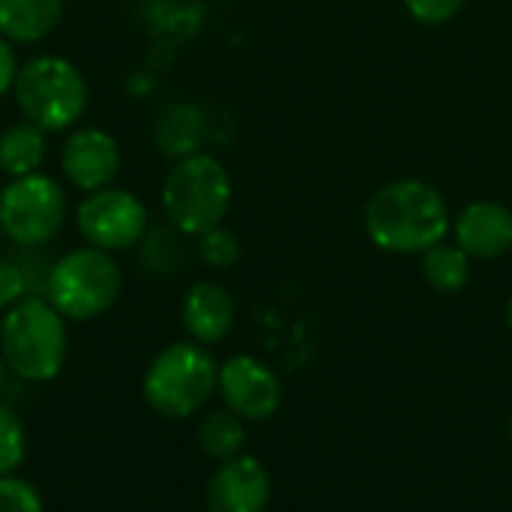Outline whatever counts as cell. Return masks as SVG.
I'll return each instance as SVG.
<instances>
[{"label": "cell", "instance_id": "cell-1", "mask_svg": "<svg viewBox=\"0 0 512 512\" xmlns=\"http://www.w3.org/2000/svg\"><path fill=\"white\" fill-rule=\"evenodd\" d=\"M363 222L369 240L393 255L429 252L453 228L444 195L432 183L414 177L384 183L369 198Z\"/></svg>", "mask_w": 512, "mask_h": 512}, {"label": "cell", "instance_id": "cell-2", "mask_svg": "<svg viewBox=\"0 0 512 512\" xmlns=\"http://www.w3.org/2000/svg\"><path fill=\"white\" fill-rule=\"evenodd\" d=\"M0 351L18 381H54L69 354L66 318L45 297H24L3 315Z\"/></svg>", "mask_w": 512, "mask_h": 512}, {"label": "cell", "instance_id": "cell-3", "mask_svg": "<svg viewBox=\"0 0 512 512\" xmlns=\"http://www.w3.org/2000/svg\"><path fill=\"white\" fill-rule=\"evenodd\" d=\"M231 174L210 153H192L177 159L162 183V210L186 237H201L204 231L222 225L231 207Z\"/></svg>", "mask_w": 512, "mask_h": 512}, {"label": "cell", "instance_id": "cell-4", "mask_svg": "<svg viewBox=\"0 0 512 512\" xmlns=\"http://www.w3.org/2000/svg\"><path fill=\"white\" fill-rule=\"evenodd\" d=\"M12 93L21 114L45 132H63L75 126L90 102L81 69L57 54H39L21 63Z\"/></svg>", "mask_w": 512, "mask_h": 512}, {"label": "cell", "instance_id": "cell-5", "mask_svg": "<svg viewBox=\"0 0 512 512\" xmlns=\"http://www.w3.org/2000/svg\"><path fill=\"white\" fill-rule=\"evenodd\" d=\"M219 387V366L198 342H174L156 354L144 375V399L165 420L198 414Z\"/></svg>", "mask_w": 512, "mask_h": 512}, {"label": "cell", "instance_id": "cell-6", "mask_svg": "<svg viewBox=\"0 0 512 512\" xmlns=\"http://www.w3.org/2000/svg\"><path fill=\"white\" fill-rule=\"evenodd\" d=\"M45 300L66 321H90L105 315L123 288L120 264L111 252L96 246H81L66 252L45 273Z\"/></svg>", "mask_w": 512, "mask_h": 512}, {"label": "cell", "instance_id": "cell-7", "mask_svg": "<svg viewBox=\"0 0 512 512\" xmlns=\"http://www.w3.org/2000/svg\"><path fill=\"white\" fill-rule=\"evenodd\" d=\"M66 219V192L48 174L15 177L0 192V231L24 246L36 249L57 237Z\"/></svg>", "mask_w": 512, "mask_h": 512}, {"label": "cell", "instance_id": "cell-8", "mask_svg": "<svg viewBox=\"0 0 512 512\" xmlns=\"http://www.w3.org/2000/svg\"><path fill=\"white\" fill-rule=\"evenodd\" d=\"M147 207L129 189L105 186L99 192H87V198L75 210L78 234L87 246L102 252H126L147 237Z\"/></svg>", "mask_w": 512, "mask_h": 512}, {"label": "cell", "instance_id": "cell-9", "mask_svg": "<svg viewBox=\"0 0 512 512\" xmlns=\"http://www.w3.org/2000/svg\"><path fill=\"white\" fill-rule=\"evenodd\" d=\"M219 393L240 420H267L276 414L282 402V384L279 378L255 357H231L225 366H219Z\"/></svg>", "mask_w": 512, "mask_h": 512}, {"label": "cell", "instance_id": "cell-10", "mask_svg": "<svg viewBox=\"0 0 512 512\" xmlns=\"http://www.w3.org/2000/svg\"><path fill=\"white\" fill-rule=\"evenodd\" d=\"M60 168L66 180L81 192H99L114 183L120 171V147L111 132L84 126L75 129L60 150Z\"/></svg>", "mask_w": 512, "mask_h": 512}, {"label": "cell", "instance_id": "cell-11", "mask_svg": "<svg viewBox=\"0 0 512 512\" xmlns=\"http://www.w3.org/2000/svg\"><path fill=\"white\" fill-rule=\"evenodd\" d=\"M267 501L270 477L255 456L222 462L207 483V512H264Z\"/></svg>", "mask_w": 512, "mask_h": 512}, {"label": "cell", "instance_id": "cell-12", "mask_svg": "<svg viewBox=\"0 0 512 512\" xmlns=\"http://www.w3.org/2000/svg\"><path fill=\"white\" fill-rule=\"evenodd\" d=\"M453 234L471 258H501L512 249V210L501 201H474L456 216Z\"/></svg>", "mask_w": 512, "mask_h": 512}, {"label": "cell", "instance_id": "cell-13", "mask_svg": "<svg viewBox=\"0 0 512 512\" xmlns=\"http://www.w3.org/2000/svg\"><path fill=\"white\" fill-rule=\"evenodd\" d=\"M183 327L198 345L222 342L234 327V297L222 282L201 279L183 297Z\"/></svg>", "mask_w": 512, "mask_h": 512}, {"label": "cell", "instance_id": "cell-14", "mask_svg": "<svg viewBox=\"0 0 512 512\" xmlns=\"http://www.w3.org/2000/svg\"><path fill=\"white\" fill-rule=\"evenodd\" d=\"M66 0H0V36L18 45L48 39L63 21Z\"/></svg>", "mask_w": 512, "mask_h": 512}, {"label": "cell", "instance_id": "cell-15", "mask_svg": "<svg viewBox=\"0 0 512 512\" xmlns=\"http://www.w3.org/2000/svg\"><path fill=\"white\" fill-rule=\"evenodd\" d=\"M45 129H39L30 120L12 123L0 132V171L9 177H27L36 174V168L45 162Z\"/></svg>", "mask_w": 512, "mask_h": 512}, {"label": "cell", "instance_id": "cell-16", "mask_svg": "<svg viewBox=\"0 0 512 512\" xmlns=\"http://www.w3.org/2000/svg\"><path fill=\"white\" fill-rule=\"evenodd\" d=\"M423 276L441 294H456L471 279V255L459 243H438L423 252Z\"/></svg>", "mask_w": 512, "mask_h": 512}, {"label": "cell", "instance_id": "cell-17", "mask_svg": "<svg viewBox=\"0 0 512 512\" xmlns=\"http://www.w3.org/2000/svg\"><path fill=\"white\" fill-rule=\"evenodd\" d=\"M198 444L216 462L237 459L246 444V426L234 411H213L198 429Z\"/></svg>", "mask_w": 512, "mask_h": 512}, {"label": "cell", "instance_id": "cell-18", "mask_svg": "<svg viewBox=\"0 0 512 512\" xmlns=\"http://www.w3.org/2000/svg\"><path fill=\"white\" fill-rule=\"evenodd\" d=\"M159 150L168 156H192L198 141H201V114L189 105H174L171 111L162 114L159 129Z\"/></svg>", "mask_w": 512, "mask_h": 512}, {"label": "cell", "instance_id": "cell-19", "mask_svg": "<svg viewBox=\"0 0 512 512\" xmlns=\"http://www.w3.org/2000/svg\"><path fill=\"white\" fill-rule=\"evenodd\" d=\"M27 453V435L18 414L0 402V477H9L21 468Z\"/></svg>", "mask_w": 512, "mask_h": 512}, {"label": "cell", "instance_id": "cell-20", "mask_svg": "<svg viewBox=\"0 0 512 512\" xmlns=\"http://www.w3.org/2000/svg\"><path fill=\"white\" fill-rule=\"evenodd\" d=\"M198 255H201V261L207 267L228 270L240 258V243H237V237L231 231H225L222 225H216V228H210V231H204L198 237Z\"/></svg>", "mask_w": 512, "mask_h": 512}, {"label": "cell", "instance_id": "cell-21", "mask_svg": "<svg viewBox=\"0 0 512 512\" xmlns=\"http://www.w3.org/2000/svg\"><path fill=\"white\" fill-rule=\"evenodd\" d=\"M0 512H42V495L24 477H0Z\"/></svg>", "mask_w": 512, "mask_h": 512}, {"label": "cell", "instance_id": "cell-22", "mask_svg": "<svg viewBox=\"0 0 512 512\" xmlns=\"http://www.w3.org/2000/svg\"><path fill=\"white\" fill-rule=\"evenodd\" d=\"M27 291H30L27 270L12 258H0V312L21 303L27 297Z\"/></svg>", "mask_w": 512, "mask_h": 512}, {"label": "cell", "instance_id": "cell-23", "mask_svg": "<svg viewBox=\"0 0 512 512\" xmlns=\"http://www.w3.org/2000/svg\"><path fill=\"white\" fill-rule=\"evenodd\" d=\"M405 6L420 24H447L465 9V0H405Z\"/></svg>", "mask_w": 512, "mask_h": 512}, {"label": "cell", "instance_id": "cell-24", "mask_svg": "<svg viewBox=\"0 0 512 512\" xmlns=\"http://www.w3.org/2000/svg\"><path fill=\"white\" fill-rule=\"evenodd\" d=\"M18 57H15V48L6 36H0V96H6L12 87H15V78H18Z\"/></svg>", "mask_w": 512, "mask_h": 512}, {"label": "cell", "instance_id": "cell-25", "mask_svg": "<svg viewBox=\"0 0 512 512\" xmlns=\"http://www.w3.org/2000/svg\"><path fill=\"white\" fill-rule=\"evenodd\" d=\"M6 372H9V366H6V360H3V351H0V390H3V384H6Z\"/></svg>", "mask_w": 512, "mask_h": 512}, {"label": "cell", "instance_id": "cell-26", "mask_svg": "<svg viewBox=\"0 0 512 512\" xmlns=\"http://www.w3.org/2000/svg\"><path fill=\"white\" fill-rule=\"evenodd\" d=\"M507 321H510V330H512V297H510V306H507Z\"/></svg>", "mask_w": 512, "mask_h": 512}, {"label": "cell", "instance_id": "cell-27", "mask_svg": "<svg viewBox=\"0 0 512 512\" xmlns=\"http://www.w3.org/2000/svg\"><path fill=\"white\" fill-rule=\"evenodd\" d=\"M510 432H512V423H510Z\"/></svg>", "mask_w": 512, "mask_h": 512}]
</instances>
